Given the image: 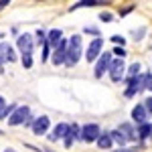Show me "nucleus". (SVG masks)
I'll return each instance as SVG.
<instances>
[{"instance_id": "obj_1", "label": "nucleus", "mask_w": 152, "mask_h": 152, "mask_svg": "<svg viewBox=\"0 0 152 152\" xmlns=\"http://www.w3.org/2000/svg\"><path fill=\"white\" fill-rule=\"evenodd\" d=\"M81 57V37L79 35H73L71 37V41L67 43V59H65V63L67 65H77V61Z\"/></svg>"}, {"instance_id": "obj_2", "label": "nucleus", "mask_w": 152, "mask_h": 152, "mask_svg": "<svg viewBox=\"0 0 152 152\" xmlns=\"http://www.w3.org/2000/svg\"><path fill=\"white\" fill-rule=\"evenodd\" d=\"M99 126L97 124H87V126H83L81 130H79V138L85 142H95L97 138H99Z\"/></svg>"}, {"instance_id": "obj_3", "label": "nucleus", "mask_w": 152, "mask_h": 152, "mask_svg": "<svg viewBox=\"0 0 152 152\" xmlns=\"http://www.w3.org/2000/svg\"><path fill=\"white\" fill-rule=\"evenodd\" d=\"M28 114H31V112H28V107H26V105H20V107H16V110H14L6 120H8V124H10V126H18V124H24V122H26Z\"/></svg>"}, {"instance_id": "obj_4", "label": "nucleus", "mask_w": 152, "mask_h": 152, "mask_svg": "<svg viewBox=\"0 0 152 152\" xmlns=\"http://www.w3.org/2000/svg\"><path fill=\"white\" fill-rule=\"evenodd\" d=\"M110 77H112V81H122V77H124V71H126V65H124V61L122 59H116V61H112L110 63Z\"/></svg>"}, {"instance_id": "obj_5", "label": "nucleus", "mask_w": 152, "mask_h": 152, "mask_svg": "<svg viewBox=\"0 0 152 152\" xmlns=\"http://www.w3.org/2000/svg\"><path fill=\"white\" fill-rule=\"evenodd\" d=\"M110 63H112V53H102L97 65H95V77H102L105 71L110 69Z\"/></svg>"}, {"instance_id": "obj_6", "label": "nucleus", "mask_w": 152, "mask_h": 152, "mask_svg": "<svg viewBox=\"0 0 152 152\" xmlns=\"http://www.w3.org/2000/svg\"><path fill=\"white\" fill-rule=\"evenodd\" d=\"M102 45H104V41H102V39H94V41H91V45H89L87 53H85V59H87L89 63L95 61V59L102 55V53H99V51H102Z\"/></svg>"}, {"instance_id": "obj_7", "label": "nucleus", "mask_w": 152, "mask_h": 152, "mask_svg": "<svg viewBox=\"0 0 152 152\" xmlns=\"http://www.w3.org/2000/svg\"><path fill=\"white\" fill-rule=\"evenodd\" d=\"M18 49L23 55H33V37L31 35H20L18 37Z\"/></svg>"}, {"instance_id": "obj_8", "label": "nucleus", "mask_w": 152, "mask_h": 152, "mask_svg": "<svg viewBox=\"0 0 152 152\" xmlns=\"http://www.w3.org/2000/svg\"><path fill=\"white\" fill-rule=\"evenodd\" d=\"M65 59H67V43H65V41H61L57 47H55L53 63H55V65H61V63H65Z\"/></svg>"}, {"instance_id": "obj_9", "label": "nucleus", "mask_w": 152, "mask_h": 152, "mask_svg": "<svg viewBox=\"0 0 152 152\" xmlns=\"http://www.w3.org/2000/svg\"><path fill=\"white\" fill-rule=\"evenodd\" d=\"M47 128H49V118L47 116H41V118H37L35 122H33V132H35L37 136L45 134Z\"/></svg>"}, {"instance_id": "obj_10", "label": "nucleus", "mask_w": 152, "mask_h": 152, "mask_svg": "<svg viewBox=\"0 0 152 152\" xmlns=\"http://www.w3.org/2000/svg\"><path fill=\"white\" fill-rule=\"evenodd\" d=\"M67 132H69V126H67V124H57L55 130H53V134L49 136V140L55 142V140H59V138H65V136H67Z\"/></svg>"}, {"instance_id": "obj_11", "label": "nucleus", "mask_w": 152, "mask_h": 152, "mask_svg": "<svg viewBox=\"0 0 152 152\" xmlns=\"http://www.w3.org/2000/svg\"><path fill=\"white\" fill-rule=\"evenodd\" d=\"M132 118H134V122L142 126V124H146V110H144V105H136L134 110H132Z\"/></svg>"}, {"instance_id": "obj_12", "label": "nucleus", "mask_w": 152, "mask_h": 152, "mask_svg": "<svg viewBox=\"0 0 152 152\" xmlns=\"http://www.w3.org/2000/svg\"><path fill=\"white\" fill-rule=\"evenodd\" d=\"M128 83H130V87L126 89V95H128V97H132L136 91H140V89H142V79H138V77H130Z\"/></svg>"}, {"instance_id": "obj_13", "label": "nucleus", "mask_w": 152, "mask_h": 152, "mask_svg": "<svg viewBox=\"0 0 152 152\" xmlns=\"http://www.w3.org/2000/svg\"><path fill=\"white\" fill-rule=\"evenodd\" d=\"M120 132H122V136H124L126 140H136V138H138L136 130L132 128L130 124H122V126H120Z\"/></svg>"}, {"instance_id": "obj_14", "label": "nucleus", "mask_w": 152, "mask_h": 152, "mask_svg": "<svg viewBox=\"0 0 152 152\" xmlns=\"http://www.w3.org/2000/svg\"><path fill=\"white\" fill-rule=\"evenodd\" d=\"M79 126L77 124H73V126H69V132H67V136H65V146H71L73 144V138H79Z\"/></svg>"}, {"instance_id": "obj_15", "label": "nucleus", "mask_w": 152, "mask_h": 152, "mask_svg": "<svg viewBox=\"0 0 152 152\" xmlns=\"http://www.w3.org/2000/svg\"><path fill=\"white\" fill-rule=\"evenodd\" d=\"M61 37H63V33H61L59 28H53V31L49 33V37H47L49 45H53V47H57L59 43H61Z\"/></svg>"}, {"instance_id": "obj_16", "label": "nucleus", "mask_w": 152, "mask_h": 152, "mask_svg": "<svg viewBox=\"0 0 152 152\" xmlns=\"http://www.w3.org/2000/svg\"><path fill=\"white\" fill-rule=\"evenodd\" d=\"M99 4H107V2H104V0H81V2L73 4L71 10H75V8H83V6H99Z\"/></svg>"}, {"instance_id": "obj_17", "label": "nucleus", "mask_w": 152, "mask_h": 152, "mask_svg": "<svg viewBox=\"0 0 152 152\" xmlns=\"http://www.w3.org/2000/svg\"><path fill=\"white\" fill-rule=\"evenodd\" d=\"M97 144H99V148H112V138H110V134H99V138H97Z\"/></svg>"}, {"instance_id": "obj_18", "label": "nucleus", "mask_w": 152, "mask_h": 152, "mask_svg": "<svg viewBox=\"0 0 152 152\" xmlns=\"http://www.w3.org/2000/svg\"><path fill=\"white\" fill-rule=\"evenodd\" d=\"M110 138H112V142L116 140L118 144H122V146H124V144H126V138H124V136H122V132H120V130H114V132H110Z\"/></svg>"}, {"instance_id": "obj_19", "label": "nucleus", "mask_w": 152, "mask_h": 152, "mask_svg": "<svg viewBox=\"0 0 152 152\" xmlns=\"http://www.w3.org/2000/svg\"><path fill=\"white\" fill-rule=\"evenodd\" d=\"M150 132H152V126H150V124H142L136 134H138L140 138H148V136H150Z\"/></svg>"}, {"instance_id": "obj_20", "label": "nucleus", "mask_w": 152, "mask_h": 152, "mask_svg": "<svg viewBox=\"0 0 152 152\" xmlns=\"http://www.w3.org/2000/svg\"><path fill=\"white\" fill-rule=\"evenodd\" d=\"M16 110V105L14 104H10V105H4L2 110H0V120H6V116H10L12 112Z\"/></svg>"}, {"instance_id": "obj_21", "label": "nucleus", "mask_w": 152, "mask_h": 152, "mask_svg": "<svg viewBox=\"0 0 152 152\" xmlns=\"http://www.w3.org/2000/svg\"><path fill=\"white\" fill-rule=\"evenodd\" d=\"M10 45H6V43H0V65L6 61V51H8Z\"/></svg>"}, {"instance_id": "obj_22", "label": "nucleus", "mask_w": 152, "mask_h": 152, "mask_svg": "<svg viewBox=\"0 0 152 152\" xmlns=\"http://www.w3.org/2000/svg\"><path fill=\"white\" fill-rule=\"evenodd\" d=\"M23 65L24 69H31L33 67V55H23Z\"/></svg>"}, {"instance_id": "obj_23", "label": "nucleus", "mask_w": 152, "mask_h": 152, "mask_svg": "<svg viewBox=\"0 0 152 152\" xmlns=\"http://www.w3.org/2000/svg\"><path fill=\"white\" fill-rule=\"evenodd\" d=\"M138 71H140V63L130 65V75H132V77H138Z\"/></svg>"}, {"instance_id": "obj_24", "label": "nucleus", "mask_w": 152, "mask_h": 152, "mask_svg": "<svg viewBox=\"0 0 152 152\" xmlns=\"http://www.w3.org/2000/svg\"><path fill=\"white\" fill-rule=\"evenodd\" d=\"M99 18L105 20V23H110V20L114 18V14H112V12H102V14H99Z\"/></svg>"}, {"instance_id": "obj_25", "label": "nucleus", "mask_w": 152, "mask_h": 152, "mask_svg": "<svg viewBox=\"0 0 152 152\" xmlns=\"http://www.w3.org/2000/svg\"><path fill=\"white\" fill-rule=\"evenodd\" d=\"M144 110H146V114H148V112H152V97L144 99Z\"/></svg>"}, {"instance_id": "obj_26", "label": "nucleus", "mask_w": 152, "mask_h": 152, "mask_svg": "<svg viewBox=\"0 0 152 152\" xmlns=\"http://www.w3.org/2000/svg\"><path fill=\"white\" fill-rule=\"evenodd\" d=\"M114 53H116V55H118L120 59H124V57H126V51H124V47H118V49H114Z\"/></svg>"}, {"instance_id": "obj_27", "label": "nucleus", "mask_w": 152, "mask_h": 152, "mask_svg": "<svg viewBox=\"0 0 152 152\" xmlns=\"http://www.w3.org/2000/svg\"><path fill=\"white\" fill-rule=\"evenodd\" d=\"M112 152H140V148H120V150H112Z\"/></svg>"}, {"instance_id": "obj_28", "label": "nucleus", "mask_w": 152, "mask_h": 152, "mask_svg": "<svg viewBox=\"0 0 152 152\" xmlns=\"http://www.w3.org/2000/svg\"><path fill=\"white\" fill-rule=\"evenodd\" d=\"M112 41L118 43V45H122V47H124V43H126V41H124V37H112Z\"/></svg>"}, {"instance_id": "obj_29", "label": "nucleus", "mask_w": 152, "mask_h": 152, "mask_svg": "<svg viewBox=\"0 0 152 152\" xmlns=\"http://www.w3.org/2000/svg\"><path fill=\"white\" fill-rule=\"evenodd\" d=\"M37 37H39V43H45V41H47V37H45V33H43V31H39V33H37Z\"/></svg>"}, {"instance_id": "obj_30", "label": "nucleus", "mask_w": 152, "mask_h": 152, "mask_svg": "<svg viewBox=\"0 0 152 152\" xmlns=\"http://www.w3.org/2000/svg\"><path fill=\"white\" fill-rule=\"evenodd\" d=\"M6 4H8V0H2V2H0V10H2V8H4Z\"/></svg>"}, {"instance_id": "obj_31", "label": "nucleus", "mask_w": 152, "mask_h": 152, "mask_svg": "<svg viewBox=\"0 0 152 152\" xmlns=\"http://www.w3.org/2000/svg\"><path fill=\"white\" fill-rule=\"evenodd\" d=\"M4 105H6V104H4V99H2V95H0V110H2Z\"/></svg>"}, {"instance_id": "obj_32", "label": "nucleus", "mask_w": 152, "mask_h": 152, "mask_svg": "<svg viewBox=\"0 0 152 152\" xmlns=\"http://www.w3.org/2000/svg\"><path fill=\"white\" fill-rule=\"evenodd\" d=\"M4 152H16V150H12V148H8V150H4Z\"/></svg>"}, {"instance_id": "obj_33", "label": "nucleus", "mask_w": 152, "mask_h": 152, "mask_svg": "<svg viewBox=\"0 0 152 152\" xmlns=\"http://www.w3.org/2000/svg\"><path fill=\"white\" fill-rule=\"evenodd\" d=\"M45 152H53V150H45Z\"/></svg>"}]
</instances>
